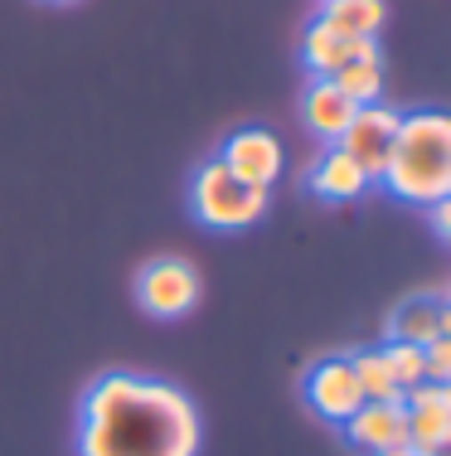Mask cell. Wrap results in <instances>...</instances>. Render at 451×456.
I'll return each mask as SVG.
<instances>
[{
	"label": "cell",
	"mask_w": 451,
	"mask_h": 456,
	"mask_svg": "<svg viewBox=\"0 0 451 456\" xmlns=\"http://www.w3.org/2000/svg\"><path fill=\"white\" fill-rule=\"evenodd\" d=\"M330 83H335V88L345 93L354 107L383 102V53H379V39H374V45H364L350 63H340V69L330 73Z\"/></svg>",
	"instance_id": "cell-14"
},
{
	"label": "cell",
	"mask_w": 451,
	"mask_h": 456,
	"mask_svg": "<svg viewBox=\"0 0 451 456\" xmlns=\"http://www.w3.org/2000/svg\"><path fill=\"white\" fill-rule=\"evenodd\" d=\"M407 418V447L423 456H447L451 447V388L447 384H417L403 394Z\"/></svg>",
	"instance_id": "cell-8"
},
{
	"label": "cell",
	"mask_w": 451,
	"mask_h": 456,
	"mask_svg": "<svg viewBox=\"0 0 451 456\" xmlns=\"http://www.w3.org/2000/svg\"><path fill=\"white\" fill-rule=\"evenodd\" d=\"M364 45H374V39H345L310 15V25L301 29V63H306L310 78H330V73H335L340 63H350Z\"/></svg>",
	"instance_id": "cell-13"
},
{
	"label": "cell",
	"mask_w": 451,
	"mask_h": 456,
	"mask_svg": "<svg viewBox=\"0 0 451 456\" xmlns=\"http://www.w3.org/2000/svg\"><path fill=\"white\" fill-rule=\"evenodd\" d=\"M219 166L233 170L243 184H253V190H272L277 180H282V141L277 132H267V126H238V132L223 136L219 146Z\"/></svg>",
	"instance_id": "cell-6"
},
{
	"label": "cell",
	"mask_w": 451,
	"mask_h": 456,
	"mask_svg": "<svg viewBox=\"0 0 451 456\" xmlns=\"http://www.w3.org/2000/svg\"><path fill=\"white\" fill-rule=\"evenodd\" d=\"M316 5H326V0H316Z\"/></svg>",
	"instance_id": "cell-22"
},
{
	"label": "cell",
	"mask_w": 451,
	"mask_h": 456,
	"mask_svg": "<svg viewBox=\"0 0 451 456\" xmlns=\"http://www.w3.org/2000/svg\"><path fill=\"white\" fill-rule=\"evenodd\" d=\"M379 184L403 204H427L451 200V117L442 107H417L399 117V136L383 160Z\"/></svg>",
	"instance_id": "cell-2"
},
{
	"label": "cell",
	"mask_w": 451,
	"mask_h": 456,
	"mask_svg": "<svg viewBox=\"0 0 451 456\" xmlns=\"http://www.w3.org/2000/svg\"><path fill=\"white\" fill-rule=\"evenodd\" d=\"M451 335V297L447 291H413L393 306L389 325H383V340H399V345H432Z\"/></svg>",
	"instance_id": "cell-9"
},
{
	"label": "cell",
	"mask_w": 451,
	"mask_h": 456,
	"mask_svg": "<svg viewBox=\"0 0 451 456\" xmlns=\"http://www.w3.org/2000/svg\"><path fill=\"white\" fill-rule=\"evenodd\" d=\"M301 403L316 412L320 422H330V428H340L364 403L359 384H354V369H350V350L320 354V360L306 364V374H301Z\"/></svg>",
	"instance_id": "cell-5"
},
{
	"label": "cell",
	"mask_w": 451,
	"mask_h": 456,
	"mask_svg": "<svg viewBox=\"0 0 451 456\" xmlns=\"http://www.w3.org/2000/svg\"><path fill=\"white\" fill-rule=\"evenodd\" d=\"M316 20L345 39H379L383 20H389V5L383 0H326L316 10Z\"/></svg>",
	"instance_id": "cell-15"
},
{
	"label": "cell",
	"mask_w": 451,
	"mask_h": 456,
	"mask_svg": "<svg viewBox=\"0 0 451 456\" xmlns=\"http://www.w3.org/2000/svg\"><path fill=\"white\" fill-rule=\"evenodd\" d=\"M354 112H359V107H354L330 78H310L306 93H301V122H306V132L316 136L320 146H335Z\"/></svg>",
	"instance_id": "cell-12"
},
{
	"label": "cell",
	"mask_w": 451,
	"mask_h": 456,
	"mask_svg": "<svg viewBox=\"0 0 451 456\" xmlns=\"http://www.w3.org/2000/svg\"><path fill=\"white\" fill-rule=\"evenodd\" d=\"M423 369H427V384H451V335L423 345Z\"/></svg>",
	"instance_id": "cell-18"
},
{
	"label": "cell",
	"mask_w": 451,
	"mask_h": 456,
	"mask_svg": "<svg viewBox=\"0 0 451 456\" xmlns=\"http://www.w3.org/2000/svg\"><path fill=\"white\" fill-rule=\"evenodd\" d=\"M204 422L180 384L107 369L78 394L73 456H199Z\"/></svg>",
	"instance_id": "cell-1"
},
{
	"label": "cell",
	"mask_w": 451,
	"mask_h": 456,
	"mask_svg": "<svg viewBox=\"0 0 451 456\" xmlns=\"http://www.w3.org/2000/svg\"><path fill=\"white\" fill-rule=\"evenodd\" d=\"M369 184L374 180L340 146H320V156L306 166V194H316L320 204H354L369 194Z\"/></svg>",
	"instance_id": "cell-11"
},
{
	"label": "cell",
	"mask_w": 451,
	"mask_h": 456,
	"mask_svg": "<svg viewBox=\"0 0 451 456\" xmlns=\"http://www.w3.org/2000/svg\"><path fill=\"white\" fill-rule=\"evenodd\" d=\"M379 354H383V364H389L393 384H399L403 394H413L417 384H427V369H423V350H417V345H399V340H383V345H379Z\"/></svg>",
	"instance_id": "cell-17"
},
{
	"label": "cell",
	"mask_w": 451,
	"mask_h": 456,
	"mask_svg": "<svg viewBox=\"0 0 451 456\" xmlns=\"http://www.w3.org/2000/svg\"><path fill=\"white\" fill-rule=\"evenodd\" d=\"M49 5H68V0H49Z\"/></svg>",
	"instance_id": "cell-21"
},
{
	"label": "cell",
	"mask_w": 451,
	"mask_h": 456,
	"mask_svg": "<svg viewBox=\"0 0 451 456\" xmlns=\"http://www.w3.org/2000/svg\"><path fill=\"white\" fill-rule=\"evenodd\" d=\"M204 297V277L189 257H150L136 273V306L156 321H185Z\"/></svg>",
	"instance_id": "cell-4"
},
{
	"label": "cell",
	"mask_w": 451,
	"mask_h": 456,
	"mask_svg": "<svg viewBox=\"0 0 451 456\" xmlns=\"http://www.w3.org/2000/svg\"><path fill=\"white\" fill-rule=\"evenodd\" d=\"M379 456H423V452H413V447H393V452H379Z\"/></svg>",
	"instance_id": "cell-20"
},
{
	"label": "cell",
	"mask_w": 451,
	"mask_h": 456,
	"mask_svg": "<svg viewBox=\"0 0 451 456\" xmlns=\"http://www.w3.org/2000/svg\"><path fill=\"white\" fill-rule=\"evenodd\" d=\"M350 369H354V384H359L364 403H403V388L393 384L379 350H350Z\"/></svg>",
	"instance_id": "cell-16"
},
{
	"label": "cell",
	"mask_w": 451,
	"mask_h": 456,
	"mask_svg": "<svg viewBox=\"0 0 451 456\" xmlns=\"http://www.w3.org/2000/svg\"><path fill=\"white\" fill-rule=\"evenodd\" d=\"M427 219H432V233L442 238H451V200H437V204H427Z\"/></svg>",
	"instance_id": "cell-19"
},
{
	"label": "cell",
	"mask_w": 451,
	"mask_h": 456,
	"mask_svg": "<svg viewBox=\"0 0 451 456\" xmlns=\"http://www.w3.org/2000/svg\"><path fill=\"white\" fill-rule=\"evenodd\" d=\"M185 204H189V214H195L204 228L243 233V228H253L267 214V190L243 184L233 170L219 166V156H209V160H199V166L189 170Z\"/></svg>",
	"instance_id": "cell-3"
},
{
	"label": "cell",
	"mask_w": 451,
	"mask_h": 456,
	"mask_svg": "<svg viewBox=\"0 0 451 456\" xmlns=\"http://www.w3.org/2000/svg\"><path fill=\"white\" fill-rule=\"evenodd\" d=\"M345 442L364 456H379V452H393V447H407V418H403V403H359L340 422Z\"/></svg>",
	"instance_id": "cell-10"
},
{
	"label": "cell",
	"mask_w": 451,
	"mask_h": 456,
	"mask_svg": "<svg viewBox=\"0 0 451 456\" xmlns=\"http://www.w3.org/2000/svg\"><path fill=\"white\" fill-rule=\"evenodd\" d=\"M399 107H389V102H369V107H359V112L350 117V126L340 132L335 146L345 151V156L354 160V166L364 170L374 184H379L383 175V160H389V151H393V136H399Z\"/></svg>",
	"instance_id": "cell-7"
}]
</instances>
